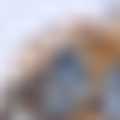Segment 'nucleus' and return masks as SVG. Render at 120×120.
Instances as JSON below:
<instances>
[{
    "label": "nucleus",
    "mask_w": 120,
    "mask_h": 120,
    "mask_svg": "<svg viewBox=\"0 0 120 120\" xmlns=\"http://www.w3.org/2000/svg\"><path fill=\"white\" fill-rule=\"evenodd\" d=\"M94 80H98L94 58L80 45H58L40 62V71L27 80V94L40 120H76L94 98Z\"/></svg>",
    "instance_id": "f257e3e1"
},
{
    "label": "nucleus",
    "mask_w": 120,
    "mask_h": 120,
    "mask_svg": "<svg viewBox=\"0 0 120 120\" xmlns=\"http://www.w3.org/2000/svg\"><path fill=\"white\" fill-rule=\"evenodd\" d=\"M89 107H94V120H120V58L98 71Z\"/></svg>",
    "instance_id": "f03ea898"
},
{
    "label": "nucleus",
    "mask_w": 120,
    "mask_h": 120,
    "mask_svg": "<svg viewBox=\"0 0 120 120\" xmlns=\"http://www.w3.org/2000/svg\"><path fill=\"white\" fill-rule=\"evenodd\" d=\"M0 120H40L36 102H31V94H27V85H22V89H13V94L0 102Z\"/></svg>",
    "instance_id": "7ed1b4c3"
}]
</instances>
